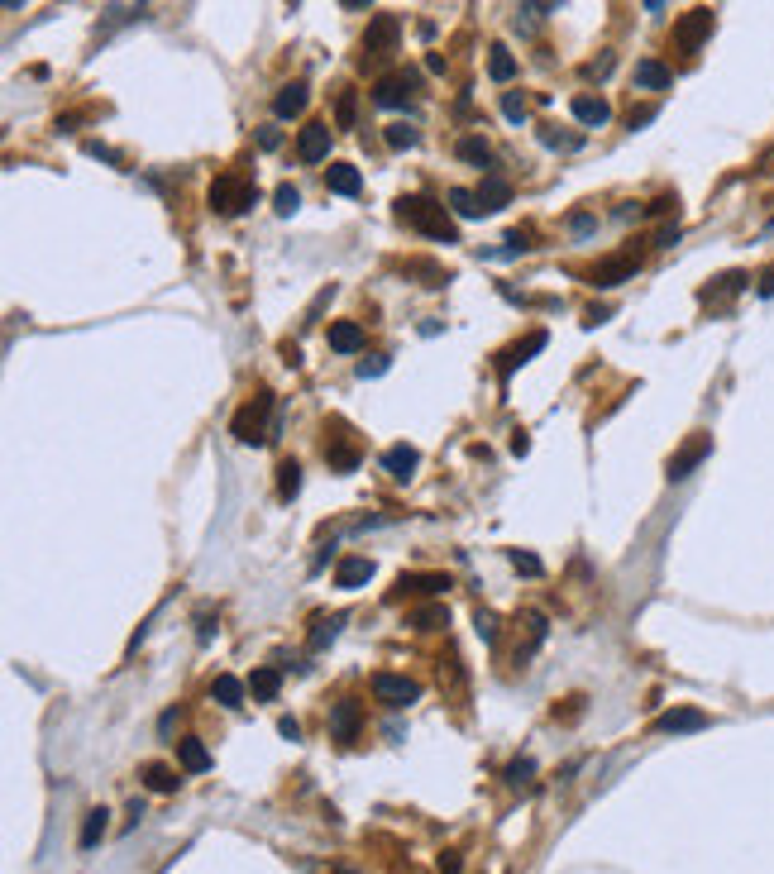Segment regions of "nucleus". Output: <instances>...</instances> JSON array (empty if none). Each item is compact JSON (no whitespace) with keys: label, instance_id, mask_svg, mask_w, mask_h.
Returning <instances> with one entry per match:
<instances>
[{"label":"nucleus","instance_id":"obj_1","mask_svg":"<svg viewBox=\"0 0 774 874\" xmlns=\"http://www.w3.org/2000/svg\"><path fill=\"white\" fill-rule=\"evenodd\" d=\"M397 220H407L411 230L440 239V244H459V225H454L450 211L440 206V201H430V196H402L397 201Z\"/></svg>","mask_w":774,"mask_h":874},{"label":"nucleus","instance_id":"obj_2","mask_svg":"<svg viewBox=\"0 0 774 874\" xmlns=\"http://www.w3.org/2000/svg\"><path fill=\"white\" fill-rule=\"evenodd\" d=\"M268 416H273V392L259 387V392H253V401H244V407L235 411V425L230 430H235L239 445H268V440H273Z\"/></svg>","mask_w":774,"mask_h":874},{"label":"nucleus","instance_id":"obj_3","mask_svg":"<svg viewBox=\"0 0 774 874\" xmlns=\"http://www.w3.org/2000/svg\"><path fill=\"white\" fill-rule=\"evenodd\" d=\"M206 201H211L215 215H239V211H249L253 201H259V187H253V182H239V177H215L211 192H206Z\"/></svg>","mask_w":774,"mask_h":874},{"label":"nucleus","instance_id":"obj_4","mask_svg":"<svg viewBox=\"0 0 774 874\" xmlns=\"http://www.w3.org/2000/svg\"><path fill=\"white\" fill-rule=\"evenodd\" d=\"M373 698L383 707H392V712H402V707H411L421 698V683L407 679V674H373Z\"/></svg>","mask_w":774,"mask_h":874},{"label":"nucleus","instance_id":"obj_5","mask_svg":"<svg viewBox=\"0 0 774 874\" xmlns=\"http://www.w3.org/2000/svg\"><path fill=\"white\" fill-rule=\"evenodd\" d=\"M402 39V20L397 15H373L368 20V34H363V62L368 58H387Z\"/></svg>","mask_w":774,"mask_h":874},{"label":"nucleus","instance_id":"obj_6","mask_svg":"<svg viewBox=\"0 0 774 874\" xmlns=\"http://www.w3.org/2000/svg\"><path fill=\"white\" fill-rule=\"evenodd\" d=\"M713 24H717V15H713L707 5L689 10V15L679 20V29H674V44H679V53H698V48H703V39L713 34Z\"/></svg>","mask_w":774,"mask_h":874},{"label":"nucleus","instance_id":"obj_7","mask_svg":"<svg viewBox=\"0 0 774 874\" xmlns=\"http://www.w3.org/2000/svg\"><path fill=\"white\" fill-rule=\"evenodd\" d=\"M411 91H416V77H411V72H387V77L373 82V106L402 110V106H411Z\"/></svg>","mask_w":774,"mask_h":874},{"label":"nucleus","instance_id":"obj_8","mask_svg":"<svg viewBox=\"0 0 774 874\" xmlns=\"http://www.w3.org/2000/svg\"><path fill=\"white\" fill-rule=\"evenodd\" d=\"M707 727H713V717L698 712V707H669V712L655 717L659 736H683V731H707Z\"/></svg>","mask_w":774,"mask_h":874},{"label":"nucleus","instance_id":"obj_9","mask_svg":"<svg viewBox=\"0 0 774 874\" xmlns=\"http://www.w3.org/2000/svg\"><path fill=\"white\" fill-rule=\"evenodd\" d=\"M707 454H713V435H693L689 445H683V449L674 454V459H669L665 478H669V483H683V478H689L693 468H698V464L707 459Z\"/></svg>","mask_w":774,"mask_h":874},{"label":"nucleus","instance_id":"obj_10","mask_svg":"<svg viewBox=\"0 0 774 874\" xmlns=\"http://www.w3.org/2000/svg\"><path fill=\"white\" fill-rule=\"evenodd\" d=\"M636 268H641L636 253H617V258H602L598 268H593V287L612 291V287H621V282H631V277H636Z\"/></svg>","mask_w":774,"mask_h":874},{"label":"nucleus","instance_id":"obj_11","mask_svg":"<svg viewBox=\"0 0 774 874\" xmlns=\"http://www.w3.org/2000/svg\"><path fill=\"white\" fill-rule=\"evenodd\" d=\"M450 588V574H402L397 588H392V602L402 598H440Z\"/></svg>","mask_w":774,"mask_h":874},{"label":"nucleus","instance_id":"obj_12","mask_svg":"<svg viewBox=\"0 0 774 874\" xmlns=\"http://www.w3.org/2000/svg\"><path fill=\"white\" fill-rule=\"evenodd\" d=\"M359 727H363V707L359 703H335V712H330V736H335L339 745H349L354 736H359Z\"/></svg>","mask_w":774,"mask_h":874},{"label":"nucleus","instance_id":"obj_13","mask_svg":"<svg viewBox=\"0 0 774 874\" xmlns=\"http://www.w3.org/2000/svg\"><path fill=\"white\" fill-rule=\"evenodd\" d=\"M330 139H335L330 124H307V130L297 134V158L301 163H321L330 154Z\"/></svg>","mask_w":774,"mask_h":874},{"label":"nucleus","instance_id":"obj_14","mask_svg":"<svg viewBox=\"0 0 774 874\" xmlns=\"http://www.w3.org/2000/svg\"><path fill=\"white\" fill-rule=\"evenodd\" d=\"M540 349H545V330L526 335V345H512V349H502V354H498V377L507 383V377H512V373H516V369H522V363L531 359V354H540Z\"/></svg>","mask_w":774,"mask_h":874},{"label":"nucleus","instance_id":"obj_15","mask_svg":"<svg viewBox=\"0 0 774 874\" xmlns=\"http://www.w3.org/2000/svg\"><path fill=\"white\" fill-rule=\"evenodd\" d=\"M307 100H311V86L307 82H287L283 91L273 96V115L277 120H291V115H301V110H307Z\"/></svg>","mask_w":774,"mask_h":874},{"label":"nucleus","instance_id":"obj_16","mask_svg":"<svg viewBox=\"0 0 774 874\" xmlns=\"http://www.w3.org/2000/svg\"><path fill=\"white\" fill-rule=\"evenodd\" d=\"M569 110H574V120L588 124V130H598V124L612 120V106H607L602 96H574V100H569Z\"/></svg>","mask_w":774,"mask_h":874},{"label":"nucleus","instance_id":"obj_17","mask_svg":"<svg viewBox=\"0 0 774 874\" xmlns=\"http://www.w3.org/2000/svg\"><path fill=\"white\" fill-rule=\"evenodd\" d=\"M368 578H373V560H363V554H349L335 564V588H363Z\"/></svg>","mask_w":774,"mask_h":874},{"label":"nucleus","instance_id":"obj_18","mask_svg":"<svg viewBox=\"0 0 774 874\" xmlns=\"http://www.w3.org/2000/svg\"><path fill=\"white\" fill-rule=\"evenodd\" d=\"M636 86H645V91H669V86H674V72H669L659 58H641L636 62Z\"/></svg>","mask_w":774,"mask_h":874},{"label":"nucleus","instance_id":"obj_19","mask_svg":"<svg viewBox=\"0 0 774 874\" xmlns=\"http://www.w3.org/2000/svg\"><path fill=\"white\" fill-rule=\"evenodd\" d=\"M383 468H387L392 478H397V483H407L416 468H421V454H416L411 445H392V449L383 454Z\"/></svg>","mask_w":774,"mask_h":874},{"label":"nucleus","instance_id":"obj_20","mask_svg":"<svg viewBox=\"0 0 774 874\" xmlns=\"http://www.w3.org/2000/svg\"><path fill=\"white\" fill-rule=\"evenodd\" d=\"M325 187H330L335 196H359L363 177H359V168H354V163H330V172H325Z\"/></svg>","mask_w":774,"mask_h":874},{"label":"nucleus","instance_id":"obj_21","mask_svg":"<svg viewBox=\"0 0 774 874\" xmlns=\"http://www.w3.org/2000/svg\"><path fill=\"white\" fill-rule=\"evenodd\" d=\"M177 765H182L187 775H206V769H211V751H206V741H196V736L177 741Z\"/></svg>","mask_w":774,"mask_h":874},{"label":"nucleus","instance_id":"obj_22","mask_svg":"<svg viewBox=\"0 0 774 874\" xmlns=\"http://www.w3.org/2000/svg\"><path fill=\"white\" fill-rule=\"evenodd\" d=\"M139 779H144V789H148V793H177V789H182V779H177V769L158 765V759H148V765L139 769Z\"/></svg>","mask_w":774,"mask_h":874},{"label":"nucleus","instance_id":"obj_23","mask_svg":"<svg viewBox=\"0 0 774 874\" xmlns=\"http://www.w3.org/2000/svg\"><path fill=\"white\" fill-rule=\"evenodd\" d=\"M330 349L335 354H359L363 349V325L359 321H335L330 325Z\"/></svg>","mask_w":774,"mask_h":874},{"label":"nucleus","instance_id":"obj_24","mask_svg":"<svg viewBox=\"0 0 774 874\" xmlns=\"http://www.w3.org/2000/svg\"><path fill=\"white\" fill-rule=\"evenodd\" d=\"M106 831H110V813H106V807H92V813L82 817V836H77V846H82V851H96V846L106 841Z\"/></svg>","mask_w":774,"mask_h":874},{"label":"nucleus","instance_id":"obj_25","mask_svg":"<svg viewBox=\"0 0 774 874\" xmlns=\"http://www.w3.org/2000/svg\"><path fill=\"white\" fill-rule=\"evenodd\" d=\"M325 464L335 468V473H354V468H359V449H354L345 435H335V440H325Z\"/></svg>","mask_w":774,"mask_h":874},{"label":"nucleus","instance_id":"obj_26","mask_svg":"<svg viewBox=\"0 0 774 874\" xmlns=\"http://www.w3.org/2000/svg\"><path fill=\"white\" fill-rule=\"evenodd\" d=\"M339 626H345V616H339V612H321V616L311 622V636H307V645H311V650H325V645L339 636Z\"/></svg>","mask_w":774,"mask_h":874},{"label":"nucleus","instance_id":"obj_27","mask_svg":"<svg viewBox=\"0 0 774 874\" xmlns=\"http://www.w3.org/2000/svg\"><path fill=\"white\" fill-rule=\"evenodd\" d=\"M478 206L483 211L512 206V182H502V177H483V187H478Z\"/></svg>","mask_w":774,"mask_h":874},{"label":"nucleus","instance_id":"obj_28","mask_svg":"<svg viewBox=\"0 0 774 874\" xmlns=\"http://www.w3.org/2000/svg\"><path fill=\"white\" fill-rule=\"evenodd\" d=\"M211 698L220 703V707H244V683H239L235 674H220L211 683Z\"/></svg>","mask_w":774,"mask_h":874},{"label":"nucleus","instance_id":"obj_29","mask_svg":"<svg viewBox=\"0 0 774 874\" xmlns=\"http://www.w3.org/2000/svg\"><path fill=\"white\" fill-rule=\"evenodd\" d=\"M459 158L474 163V168H492V144L488 139H478V134H464L459 139Z\"/></svg>","mask_w":774,"mask_h":874},{"label":"nucleus","instance_id":"obj_30","mask_svg":"<svg viewBox=\"0 0 774 874\" xmlns=\"http://www.w3.org/2000/svg\"><path fill=\"white\" fill-rule=\"evenodd\" d=\"M488 77H492V82H512V77H516V58L507 53L502 44L488 48Z\"/></svg>","mask_w":774,"mask_h":874},{"label":"nucleus","instance_id":"obj_31","mask_svg":"<svg viewBox=\"0 0 774 874\" xmlns=\"http://www.w3.org/2000/svg\"><path fill=\"white\" fill-rule=\"evenodd\" d=\"M249 688H253V698H259V703H273L277 688H283V674H277V669H253Z\"/></svg>","mask_w":774,"mask_h":874},{"label":"nucleus","instance_id":"obj_32","mask_svg":"<svg viewBox=\"0 0 774 874\" xmlns=\"http://www.w3.org/2000/svg\"><path fill=\"white\" fill-rule=\"evenodd\" d=\"M297 492H301V464H297V459L277 464V497H283V502H291Z\"/></svg>","mask_w":774,"mask_h":874},{"label":"nucleus","instance_id":"obj_33","mask_svg":"<svg viewBox=\"0 0 774 874\" xmlns=\"http://www.w3.org/2000/svg\"><path fill=\"white\" fill-rule=\"evenodd\" d=\"M407 626L411 631H440V626H450V607H421V612L407 616Z\"/></svg>","mask_w":774,"mask_h":874},{"label":"nucleus","instance_id":"obj_34","mask_svg":"<svg viewBox=\"0 0 774 874\" xmlns=\"http://www.w3.org/2000/svg\"><path fill=\"white\" fill-rule=\"evenodd\" d=\"M450 206H454V215H459V220H478V215H483V206H478V192H468V187H454V192H450Z\"/></svg>","mask_w":774,"mask_h":874},{"label":"nucleus","instance_id":"obj_35","mask_svg":"<svg viewBox=\"0 0 774 874\" xmlns=\"http://www.w3.org/2000/svg\"><path fill=\"white\" fill-rule=\"evenodd\" d=\"M531 779H536V759H512L507 765V783L512 789H531Z\"/></svg>","mask_w":774,"mask_h":874},{"label":"nucleus","instance_id":"obj_36","mask_svg":"<svg viewBox=\"0 0 774 874\" xmlns=\"http://www.w3.org/2000/svg\"><path fill=\"white\" fill-rule=\"evenodd\" d=\"M273 206H277V215H297V211H301V192H297L291 182H283V187L273 192Z\"/></svg>","mask_w":774,"mask_h":874},{"label":"nucleus","instance_id":"obj_37","mask_svg":"<svg viewBox=\"0 0 774 874\" xmlns=\"http://www.w3.org/2000/svg\"><path fill=\"white\" fill-rule=\"evenodd\" d=\"M387 148H416V144H421V134H416L411 130V124H387Z\"/></svg>","mask_w":774,"mask_h":874},{"label":"nucleus","instance_id":"obj_38","mask_svg":"<svg viewBox=\"0 0 774 874\" xmlns=\"http://www.w3.org/2000/svg\"><path fill=\"white\" fill-rule=\"evenodd\" d=\"M507 560H512V568H522V574H531V578H540V574H545V564H540L531 550H512Z\"/></svg>","mask_w":774,"mask_h":874},{"label":"nucleus","instance_id":"obj_39","mask_svg":"<svg viewBox=\"0 0 774 874\" xmlns=\"http://www.w3.org/2000/svg\"><path fill=\"white\" fill-rule=\"evenodd\" d=\"M526 249H536L531 244V230H512L502 239V258H516V253H526Z\"/></svg>","mask_w":774,"mask_h":874},{"label":"nucleus","instance_id":"obj_40","mask_svg":"<svg viewBox=\"0 0 774 874\" xmlns=\"http://www.w3.org/2000/svg\"><path fill=\"white\" fill-rule=\"evenodd\" d=\"M502 115L512 120V124H522V120H526V96H522V91H507V96H502Z\"/></svg>","mask_w":774,"mask_h":874},{"label":"nucleus","instance_id":"obj_41","mask_svg":"<svg viewBox=\"0 0 774 874\" xmlns=\"http://www.w3.org/2000/svg\"><path fill=\"white\" fill-rule=\"evenodd\" d=\"M474 631H478V640H498V616H492V612H483V607H478V612H474Z\"/></svg>","mask_w":774,"mask_h":874},{"label":"nucleus","instance_id":"obj_42","mask_svg":"<svg viewBox=\"0 0 774 874\" xmlns=\"http://www.w3.org/2000/svg\"><path fill=\"white\" fill-rule=\"evenodd\" d=\"M387 363H392L387 354H373V359H363V363H359V377H383V373H387Z\"/></svg>","mask_w":774,"mask_h":874},{"label":"nucleus","instance_id":"obj_43","mask_svg":"<svg viewBox=\"0 0 774 874\" xmlns=\"http://www.w3.org/2000/svg\"><path fill=\"white\" fill-rule=\"evenodd\" d=\"M354 91H339V130H354Z\"/></svg>","mask_w":774,"mask_h":874},{"label":"nucleus","instance_id":"obj_44","mask_svg":"<svg viewBox=\"0 0 774 874\" xmlns=\"http://www.w3.org/2000/svg\"><path fill=\"white\" fill-rule=\"evenodd\" d=\"M555 10H560V5H555V0H540V5H522V10H516V15H531V20H545V15H555Z\"/></svg>","mask_w":774,"mask_h":874},{"label":"nucleus","instance_id":"obj_45","mask_svg":"<svg viewBox=\"0 0 774 874\" xmlns=\"http://www.w3.org/2000/svg\"><path fill=\"white\" fill-rule=\"evenodd\" d=\"M612 62H617L612 53H602L598 62H588V68H583V72H588V77H598V82H602V77H607V72H612Z\"/></svg>","mask_w":774,"mask_h":874},{"label":"nucleus","instance_id":"obj_46","mask_svg":"<svg viewBox=\"0 0 774 874\" xmlns=\"http://www.w3.org/2000/svg\"><path fill=\"white\" fill-rule=\"evenodd\" d=\"M540 139H545L550 148H574V144H579V134H555V130H545Z\"/></svg>","mask_w":774,"mask_h":874},{"label":"nucleus","instance_id":"obj_47","mask_svg":"<svg viewBox=\"0 0 774 874\" xmlns=\"http://www.w3.org/2000/svg\"><path fill=\"white\" fill-rule=\"evenodd\" d=\"M459 870H464L459 851H445V855H440V874H459Z\"/></svg>","mask_w":774,"mask_h":874},{"label":"nucleus","instance_id":"obj_48","mask_svg":"<svg viewBox=\"0 0 774 874\" xmlns=\"http://www.w3.org/2000/svg\"><path fill=\"white\" fill-rule=\"evenodd\" d=\"M655 244H659V249H674V244H679V225H665V230L655 234Z\"/></svg>","mask_w":774,"mask_h":874},{"label":"nucleus","instance_id":"obj_49","mask_svg":"<svg viewBox=\"0 0 774 874\" xmlns=\"http://www.w3.org/2000/svg\"><path fill=\"white\" fill-rule=\"evenodd\" d=\"M277 731H283L287 741H301V721L297 717H283V721H277Z\"/></svg>","mask_w":774,"mask_h":874},{"label":"nucleus","instance_id":"obj_50","mask_svg":"<svg viewBox=\"0 0 774 874\" xmlns=\"http://www.w3.org/2000/svg\"><path fill=\"white\" fill-rule=\"evenodd\" d=\"M569 225H574V234H588V230H593V215H588V211H579Z\"/></svg>","mask_w":774,"mask_h":874},{"label":"nucleus","instance_id":"obj_51","mask_svg":"<svg viewBox=\"0 0 774 874\" xmlns=\"http://www.w3.org/2000/svg\"><path fill=\"white\" fill-rule=\"evenodd\" d=\"M196 636H201V640H211V636H215V626H211V612H201V616H196Z\"/></svg>","mask_w":774,"mask_h":874},{"label":"nucleus","instance_id":"obj_52","mask_svg":"<svg viewBox=\"0 0 774 874\" xmlns=\"http://www.w3.org/2000/svg\"><path fill=\"white\" fill-rule=\"evenodd\" d=\"M674 206H679V201H674V196H659V201H655V206H650V215H669V211H674Z\"/></svg>","mask_w":774,"mask_h":874},{"label":"nucleus","instance_id":"obj_53","mask_svg":"<svg viewBox=\"0 0 774 874\" xmlns=\"http://www.w3.org/2000/svg\"><path fill=\"white\" fill-rule=\"evenodd\" d=\"M650 120H655V110H631V120H626V124L636 130V124H650Z\"/></svg>","mask_w":774,"mask_h":874},{"label":"nucleus","instance_id":"obj_54","mask_svg":"<svg viewBox=\"0 0 774 874\" xmlns=\"http://www.w3.org/2000/svg\"><path fill=\"white\" fill-rule=\"evenodd\" d=\"M259 144H263V148H277V144H283V134H277V130H263Z\"/></svg>","mask_w":774,"mask_h":874},{"label":"nucleus","instance_id":"obj_55","mask_svg":"<svg viewBox=\"0 0 774 874\" xmlns=\"http://www.w3.org/2000/svg\"><path fill=\"white\" fill-rule=\"evenodd\" d=\"M760 297H774V273L760 277Z\"/></svg>","mask_w":774,"mask_h":874},{"label":"nucleus","instance_id":"obj_56","mask_svg":"<svg viewBox=\"0 0 774 874\" xmlns=\"http://www.w3.org/2000/svg\"><path fill=\"white\" fill-rule=\"evenodd\" d=\"M330 874H354V870H345V865H339V870H330Z\"/></svg>","mask_w":774,"mask_h":874}]
</instances>
